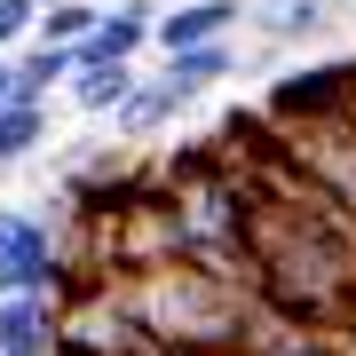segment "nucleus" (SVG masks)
Here are the masks:
<instances>
[{
    "label": "nucleus",
    "mask_w": 356,
    "mask_h": 356,
    "mask_svg": "<svg viewBox=\"0 0 356 356\" xmlns=\"http://www.w3.org/2000/svg\"><path fill=\"white\" fill-rule=\"evenodd\" d=\"M119 309L143 325L151 348H238L245 341V317L261 309L254 285H229L198 261H159V269H127L111 277Z\"/></svg>",
    "instance_id": "nucleus-1"
},
{
    "label": "nucleus",
    "mask_w": 356,
    "mask_h": 356,
    "mask_svg": "<svg viewBox=\"0 0 356 356\" xmlns=\"http://www.w3.org/2000/svg\"><path fill=\"white\" fill-rule=\"evenodd\" d=\"M277 135L285 166H301L317 191L348 214L356 229V111H332V119H293V127H269Z\"/></svg>",
    "instance_id": "nucleus-2"
},
{
    "label": "nucleus",
    "mask_w": 356,
    "mask_h": 356,
    "mask_svg": "<svg viewBox=\"0 0 356 356\" xmlns=\"http://www.w3.org/2000/svg\"><path fill=\"white\" fill-rule=\"evenodd\" d=\"M332 111H356V56L293 64V72L269 79V95H261V119H269V127H293V119H332Z\"/></svg>",
    "instance_id": "nucleus-3"
},
{
    "label": "nucleus",
    "mask_w": 356,
    "mask_h": 356,
    "mask_svg": "<svg viewBox=\"0 0 356 356\" xmlns=\"http://www.w3.org/2000/svg\"><path fill=\"white\" fill-rule=\"evenodd\" d=\"M0 269H8V293H64V229L48 214H24V206H0Z\"/></svg>",
    "instance_id": "nucleus-4"
},
{
    "label": "nucleus",
    "mask_w": 356,
    "mask_h": 356,
    "mask_svg": "<svg viewBox=\"0 0 356 356\" xmlns=\"http://www.w3.org/2000/svg\"><path fill=\"white\" fill-rule=\"evenodd\" d=\"M151 24H159V0H111L95 16V32L72 48V64H135L151 48Z\"/></svg>",
    "instance_id": "nucleus-5"
},
{
    "label": "nucleus",
    "mask_w": 356,
    "mask_h": 356,
    "mask_svg": "<svg viewBox=\"0 0 356 356\" xmlns=\"http://www.w3.org/2000/svg\"><path fill=\"white\" fill-rule=\"evenodd\" d=\"M238 24H245V0H175V8H159L151 48L175 56V48H206V40H238Z\"/></svg>",
    "instance_id": "nucleus-6"
},
{
    "label": "nucleus",
    "mask_w": 356,
    "mask_h": 356,
    "mask_svg": "<svg viewBox=\"0 0 356 356\" xmlns=\"http://www.w3.org/2000/svg\"><path fill=\"white\" fill-rule=\"evenodd\" d=\"M191 103H198L191 88H175L166 72H151V79H135V88H127V103L111 111V127L127 135V143H151V135H166V127H175Z\"/></svg>",
    "instance_id": "nucleus-7"
},
{
    "label": "nucleus",
    "mask_w": 356,
    "mask_h": 356,
    "mask_svg": "<svg viewBox=\"0 0 356 356\" xmlns=\"http://www.w3.org/2000/svg\"><path fill=\"white\" fill-rule=\"evenodd\" d=\"M56 332H64V301H48V293L0 301V356H56Z\"/></svg>",
    "instance_id": "nucleus-8"
},
{
    "label": "nucleus",
    "mask_w": 356,
    "mask_h": 356,
    "mask_svg": "<svg viewBox=\"0 0 356 356\" xmlns=\"http://www.w3.org/2000/svg\"><path fill=\"white\" fill-rule=\"evenodd\" d=\"M245 24L277 48H309L317 32H332V0H245Z\"/></svg>",
    "instance_id": "nucleus-9"
},
{
    "label": "nucleus",
    "mask_w": 356,
    "mask_h": 356,
    "mask_svg": "<svg viewBox=\"0 0 356 356\" xmlns=\"http://www.w3.org/2000/svg\"><path fill=\"white\" fill-rule=\"evenodd\" d=\"M64 79H72V48H56V40H24L8 56V95H24V103L64 95Z\"/></svg>",
    "instance_id": "nucleus-10"
},
{
    "label": "nucleus",
    "mask_w": 356,
    "mask_h": 356,
    "mask_svg": "<svg viewBox=\"0 0 356 356\" xmlns=\"http://www.w3.org/2000/svg\"><path fill=\"white\" fill-rule=\"evenodd\" d=\"M238 40H206V48H175V56H159V72L175 79V88H191V95H214L222 79H238Z\"/></svg>",
    "instance_id": "nucleus-11"
},
{
    "label": "nucleus",
    "mask_w": 356,
    "mask_h": 356,
    "mask_svg": "<svg viewBox=\"0 0 356 356\" xmlns=\"http://www.w3.org/2000/svg\"><path fill=\"white\" fill-rule=\"evenodd\" d=\"M135 64H72V79H64V95H72V111L79 119H111L119 103H127V88H135Z\"/></svg>",
    "instance_id": "nucleus-12"
},
{
    "label": "nucleus",
    "mask_w": 356,
    "mask_h": 356,
    "mask_svg": "<svg viewBox=\"0 0 356 356\" xmlns=\"http://www.w3.org/2000/svg\"><path fill=\"white\" fill-rule=\"evenodd\" d=\"M40 143H48V103L8 95V103H0V175H8V166H24Z\"/></svg>",
    "instance_id": "nucleus-13"
},
{
    "label": "nucleus",
    "mask_w": 356,
    "mask_h": 356,
    "mask_svg": "<svg viewBox=\"0 0 356 356\" xmlns=\"http://www.w3.org/2000/svg\"><path fill=\"white\" fill-rule=\"evenodd\" d=\"M103 0H40V32L32 40H56V48H79V40L95 32Z\"/></svg>",
    "instance_id": "nucleus-14"
},
{
    "label": "nucleus",
    "mask_w": 356,
    "mask_h": 356,
    "mask_svg": "<svg viewBox=\"0 0 356 356\" xmlns=\"http://www.w3.org/2000/svg\"><path fill=\"white\" fill-rule=\"evenodd\" d=\"M40 32V0H0V56H16Z\"/></svg>",
    "instance_id": "nucleus-15"
},
{
    "label": "nucleus",
    "mask_w": 356,
    "mask_h": 356,
    "mask_svg": "<svg viewBox=\"0 0 356 356\" xmlns=\"http://www.w3.org/2000/svg\"><path fill=\"white\" fill-rule=\"evenodd\" d=\"M0 95H8V56H0Z\"/></svg>",
    "instance_id": "nucleus-16"
},
{
    "label": "nucleus",
    "mask_w": 356,
    "mask_h": 356,
    "mask_svg": "<svg viewBox=\"0 0 356 356\" xmlns=\"http://www.w3.org/2000/svg\"><path fill=\"white\" fill-rule=\"evenodd\" d=\"M0 301H8V269H0Z\"/></svg>",
    "instance_id": "nucleus-17"
}]
</instances>
